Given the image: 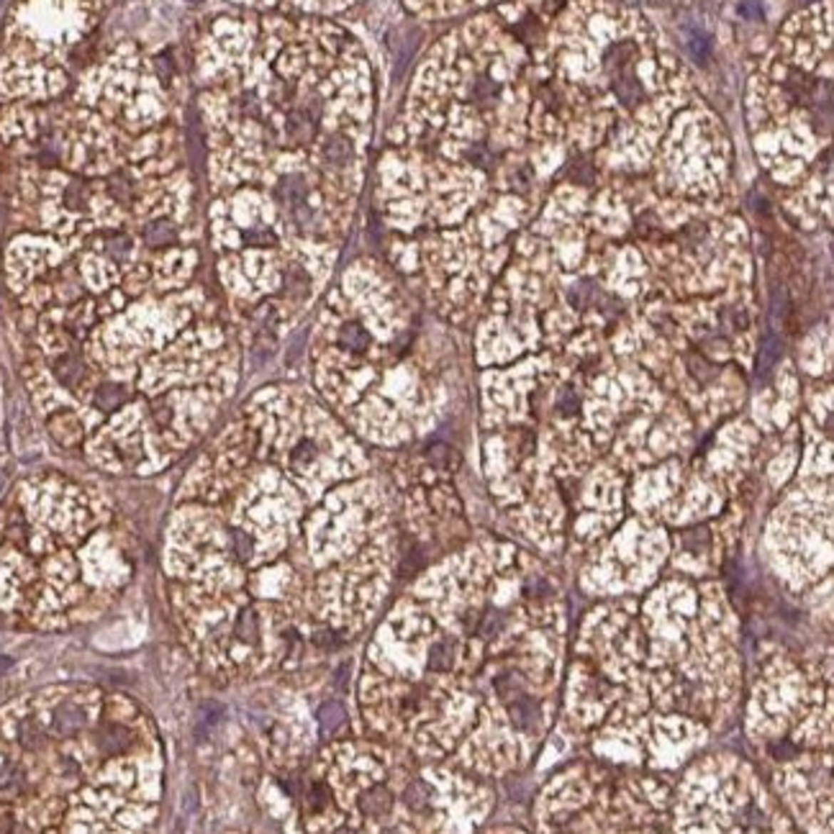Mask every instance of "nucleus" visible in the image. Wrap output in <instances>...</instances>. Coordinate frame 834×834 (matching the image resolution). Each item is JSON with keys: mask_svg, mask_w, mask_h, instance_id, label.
<instances>
[{"mask_svg": "<svg viewBox=\"0 0 834 834\" xmlns=\"http://www.w3.org/2000/svg\"><path fill=\"white\" fill-rule=\"evenodd\" d=\"M54 375H57V380L62 385L75 388V385H80L85 378L83 359L75 357V354H64V357H59L57 362H54Z\"/></svg>", "mask_w": 834, "mask_h": 834, "instance_id": "nucleus-1", "label": "nucleus"}, {"mask_svg": "<svg viewBox=\"0 0 834 834\" xmlns=\"http://www.w3.org/2000/svg\"><path fill=\"white\" fill-rule=\"evenodd\" d=\"M49 429L67 447H72V444H77L83 439V429H80V423H77V418L72 413H57V416H51Z\"/></svg>", "mask_w": 834, "mask_h": 834, "instance_id": "nucleus-2", "label": "nucleus"}, {"mask_svg": "<svg viewBox=\"0 0 834 834\" xmlns=\"http://www.w3.org/2000/svg\"><path fill=\"white\" fill-rule=\"evenodd\" d=\"M83 724H85V714L72 704L59 706L57 714H54V729L59 734H75L77 729H83Z\"/></svg>", "mask_w": 834, "mask_h": 834, "instance_id": "nucleus-3", "label": "nucleus"}, {"mask_svg": "<svg viewBox=\"0 0 834 834\" xmlns=\"http://www.w3.org/2000/svg\"><path fill=\"white\" fill-rule=\"evenodd\" d=\"M144 239H147L149 247H170L177 239V231L167 218H157L144 229Z\"/></svg>", "mask_w": 834, "mask_h": 834, "instance_id": "nucleus-4", "label": "nucleus"}, {"mask_svg": "<svg viewBox=\"0 0 834 834\" xmlns=\"http://www.w3.org/2000/svg\"><path fill=\"white\" fill-rule=\"evenodd\" d=\"M123 401H126V391H123L121 385L105 383V385H101L96 393V406L101 411H115Z\"/></svg>", "mask_w": 834, "mask_h": 834, "instance_id": "nucleus-5", "label": "nucleus"}, {"mask_svg": "<svg viewBox=\"0 0 834 834\" xmlns=\"http://www.w3.org/2000/svg\"><path fill=\"white\" fill-rule=\"evenodd\" d=\"M339 341L341 346L352 349V352H365L367 346H370V334L359 326V324H346L339 334Z\"/></svg>", "mask_w": 834, "mask_h": 834, "instance_id": "nucleus-6", "label": "nucleus"}, {"mask_svg": "<svg viewBox=\"0 0 834 834\" xmlns=\"http://www.w3.org/2000/svg\"><path fill=\"white\" fill-rule=\"evenodd\" d=\"M324 157H326L329 165H336V167L346 165L349 157H352V144L344 136H334V139L326 141V147H324Z\"/></svg>", "mask_w": 834, "mask_h": 834, "instance_id": "nucleus-7", "label": "nucleus"}, {"mask_svg": "<svg viewBox=\"0 0 834 834\" xmlns=\"http://www.w3.org/2000/svg\"><path fill=\"white\" fill-rule=\"evenodd\" d=\"M391 808V793L385 788H372L370 793L362 796V811L370 816H380L383 811H388Z\"/></svg>", "mask_w": 834, "mask_h": 834, "instance_id": "nucleus-8", "label": "nucleus"}, {"mask_svg": "<svg viewBox=\"0 0 834 834\" xmlns=\"http://www.w3.org/2000/svg\"><path fill=\"white\" fill-rule=\"evenodd\" d=\"M423 8H429L431 13L447 16V13H460L465 8H473L475 3H488V0H418Z\"/></svg>", "mask_w": 834, "mask_h": 834, "instance_id": "nucleus-9", "label": "nucleus"}, {"mask_svg": "<svg viewBox=\"0 0 834 834\" xmlns=\"http://www.w3.org/2000/svg\"><path fill=\"white\" fill-rule=\"evenodd\" d=\"M128 742H131V734L123 726H108L101 734V747L105 752H121L123 747H128Z\"/></svg>", "mask_w": 834, "mask_h": 834, "instance_id": "nucleus-10", "label": "nucleus"}, {"mask_svg": "<svg viewBox=\"0 0 834 834\" xmlns=\"http://www.w3.org/2000/svg\"><path fill=\"white\" fill-rule=\"evenodd\" d=\"M778 357H781V341H778L776 336H768V339L763 341V349H760V365H757V372H760V375H768V372L773 370V365L778 362Z\"/></svg>", "mask_w": 834, "mask_h": 834, "instance_id": "nucleus-11", "label": "nucleus"}, {"mask_svg": "<svg viewBox=\"0 0 834 834\" xmlns=\"http://www.w3.org/2000/svg\"><path fill=\"white\" fill-rule=\"evenodd\" d=\"M64 203H67V208H72V211H83L85 205H88V185H85L83 180H72L70 185H67V190H64Z\"/></svg>", "mask_w": 834, "mask_h": 834, "instance_id": "nucleus-12", "label": "nucleus"}, {"mask_svg": "<svg viewBox=\"0 0 834 834\" xmlns=\"http://www.w3.org/2000/svg\"><path fill=\"white\" fill-rule=\"evenodd\" d=\"M341 719H344V711H341L339 704H324L319 711V721H321V729L324 731H334L336 726L341 724Z\"/></svg>", "mask_w": 834, "mask_h": 834, "instance_id": "nucleus-13", "label": "nucleus"}, {"mask_svg": "<svg viewBox=\"0 0 834 834\" xmlns=\"http://www.w3.org/2000/svg\"><path fill=\"white\" fill-rule=\"evenodd\" d=\"M105 249H108L110 257H115V259H118V257H123V254H128V252H131V242H128L123 234H113V237H108V242H105Z\"/></svg>", "mask_w": 834, "mask_h": 834, "instance_id": "nucleus-14", "label": "nucleus"}, {"mask_svg": "<svg viewBox=\"0 0 834 834\" xmlns=\"http://www.w3.org/2000/svg\"><path fill=\"white\" fill-rule=\"evenodd\" d=\"M237 634L242 637V639H247V642L254 639V634H257V624H254V616H252L249 611L239 616V622H237Z\"/></svg>", "mask_w": 834, "mask_h": 834, "instance_id": "nucleus-15", "label": "nucleus"}, {"mask_svg": "<svg viewBox=\"0 0 834 834\" xmlns=\"http://www.w3.org/2000/svg\"><path fill=\"white\" fill-rule=\"evenodd\" d=\"M108 190L113 192L118 200H128V195H131V185H128V180L121 177V175L108 180Z\"/></svg>", "mask_w": 834, "mask_h": 834, "instance_id": "nucleus-16", "label": "nucleus"}, {"mask_svg": "<svg viewBox=\"0 0 834 834\" xmlns=\"http://www.w3.org/2000/svg\"><path fill=\"white\" fill-rule=\"evenodd\" d=\"M316 457V449L311 442H303L301 447H295L293 452V465H308V462Z\"/></svg>", "mask_w": 834, "mask_h": 834, "instance_id": "nucleus-17", "label": "nucleus"}, {"mask_svg": "<svg viewBox=\"0 0 834 834\" xmlns=\"http://www.w3.org/2000/svg\"><path fill=\"white\" fill-rule=\"evenodd\" d=\"M447 662H449L447 647H444V644H436V647L431 649V660H429V665H431V667H436V670H442V667H447Z\"/></svg>", "mask_w": 834, "mask_h": 834, "instance_id": "nucleus-18", "label": "nucleus"}, {"mask_svg": "<svg viewBox=\"0 0 834 834\" xmlns=\"http://www.w3.org/2000/svg\"><path fill=\"white\" fill-rule=\"evenodd\" d=\"M234 545H237V552L242 555V557H249L252 552V542L247 537H244L242 532H234Z\"/></svg>", "mask_w": 834, "mask_h": 834, "instance_id": "nucleus-19", "label": "nucleus"}]
</instances>
